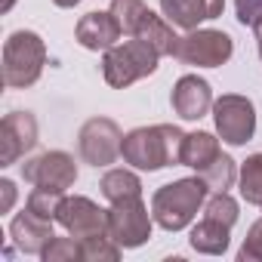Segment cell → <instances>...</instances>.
<instances>
[{"label": "cell", "instance_id": "6da1fadb", "mask_svg": "<svg viewBox=\"0 0 262 262\" xmlns=\"http://www.w3.org/2000/svg\"><path fill=\"white\" fill-rule=\"evenodd\" d=\"M182 142L185 133L173 123H155V126H139L129 129L120 145V158L136 167V170H164L182 164Z\"/></svg>", "mask_w": 262, "mask_h": 262}, {"label": "cell", "instance_id": "7a4b0ae2", "mask_svg": "<svg viewBox=\"0 0 262 262\" xmlns=\"http://www.w3.org/2000/svg\"><path fill=\"white\" fill-rule=\"evenodd\" d=\"M210 198V185L201 176H188V179H176L170 185H161L151 198V216L161 228L167 231H182L194 222L198 210L207 204Z\"/></svg>", "mask_w": 262, "mask_h": 262}, {"label": "cell", "instance_id": "3957f363", "mask_svg": "<svg viewBox=\"0 0 262 262\" xmlns=\"http://www.w3.org/2000/svg\"><path fill=\"white\" fill-rule=\"evenodd\" d=\"M158 59H161V53L155 47H148L139 37H129V40L114 43L111 50H105V56H102V77H105L108 86L123 90L129 83L155 74L158 71Z\"/></svg>", "mask_w": 262, "mask_h": 262}, {"label": "cell", "instance_id": "277c9868", "mask_svg": "<svg viewBox=\"0 0 262 262\" xmlns=\"http://www.w3.org/2000/svg\"><path fill=\"white\" fill-rule=\"evenodd\" d=\"M47 65V43L34 31H13L4 43V83L25 90L37 83Z\"/></svg>", "mask_w": 262, "mask_h": 262}, {"label": "cell", "instance_id": "5b68a950", "mask_svg": "<svg viewBox=\"0 0 262 262\" xmlns=\"http://www.w3.org/2000/svg\"><path fill=\"white\" fill-rule=\"evenodd\" d=\"M234 40L225 31L216 28H191L185 37H179L173 59L182 65H198V68H219L231 59Z\"/></svg>", "mask_w": 262, "mask_h": 262}, {"label": "cell", "instance_id": "8992f818", "mask_svg": "<svg viewBox=\"0 0 262 262\" xmlns=\"http://www.w3.org/2000/svg\"><path fill=\"white\" fill-rule=\"evenodd\" d=\"M151 222L155 216L148 213L142 198L117 201L108 210V237L123 250H136L151 237Z\"/></svg>", "mask_w": 262, "mask_h": 262}, {"label": "cell", "instance_id": "52a82bcc", "mask_svg": "<svg viewBox=\"0 0 262 262\" xmlns=\"http://www.w3.org/2000/svg\"><path fill=\"white\" fill-rule=\"evenodd\" d=\"M213 120L216 133L228 145H247L256 133V105L247 96L225 93L213 102Z\"/></svg>", "mask_w": 262, "mask_h": 262}, {"label": "cell", "instance_id": "ba28073f", "mask_svg": "<svg viewBox=\"0 0 262 262\" xmlns=\"http://www.w3.org/2000/svg\"><path fill=\"white\" fill-rule=\"evenodd\" d=\"M120 145H123V133L111 117H90L80 133H77V148L80 158L90 167H108L120 158Z\"/></svg>", "mask_w": 262, "mask_h": 262}, {"label": "cell", "instance_id": "9c48e42d", "mask_svg": "<svg viewBox=\"0 0 262 262\" xmlns=\"http://www.w3.org/2000/svg\"><path fill=\"white\" fill-rule=\"evenodd\" d=\"M22 179L31 182L34 188H50L65 194L77 182V164L68 151H43L22 167Z\"/></svg>", "mask_w": 262, "mask_h": 262}, {"label": "cell", "instance_id": "30bf717a", "mask_svg": "<svg viewBox=\"0 0 262 262\" xmlns=\"http://www.w3.org/2000/svg\"><path fill=\"white\" fill-rule=\"evenodd\" d=\"M56 222L77 241H86V237H96V234H108V210H102L99 204H93L83 194L62 198V204L56 210Z\"/></svg>", "mask_w": 262, "mask_h": 262}, {"label": "cell", "instance_id": "8fae6325", "mask_svg": "<svg viewBox=\"0 0 262 262\" xmlns=\"http://www.w3.org/2000/svg\"><path fill=\"white\" fill-rule=\"evenodd\" d=\"M37 145V120L31 111H10L0 123V164L10 167Z\"/></svg>", "mask_w": 262, "mask_h": 262}, {"label": "cell", "instance_id": "7c38bea8", "mask_svg": "<svg viewBox=\"0 0 262 262\" xmlns=\"http://www.w3.org/2000/svg\"><path fill=\"white\" fill-rule=\"evenodd\" d=\"M120 22L114 19L111 10H93L86 16H80V22L74 25V37L83 50H93V53H105L111 50L114 43H120Z\"/></svg>", "mask_w": 262, "mask_h": 262}, {"label": "cell", "instance_id": "4fadbf2b", "mask_svg": "<svg viewBox=\"0 0 262 262\" xmlns=\"http://www.w3.org/2000/svg\"><path fill=\"white\" fill-rule=\"evenodd\" d=\"M213 90H210V83L204 80V77H198V74H185V77H179L176 80V86H173V93H170V105H173V111L182 117V120H201L210 108H213Z\"/></svg>", "mask_w": 262, "mask_h": 262}, {"label": "cell", "instance_id": "5bb4252c", "mask_svg": "<svg viewBox=\"0 0 262 262\" xmlns=\"http://www.w3.org/2000/svg\"><path fill=\"white\" fill-rule=\"evenodd\" d=\"M10 237H13V244H16L22 253L40 256L43 247L56 237V234H53V219H43V216H37V213H31V210L25 207V210L10 222Z\"/></svg>", "mask_w": 262, "mask_h": 262}, {"label": "cell", "instance_id": "9a60e30c", "mask_svg": "<svg viewBox=\"0 0 262 262\" xmlns=\"http://www.w3.org/2000/svg\"><path fill=\"white\" fill-rule=\"evenodd\" d=\"M225 10V0H161V13L176 25V28H198L201 22L219 19Z\"/></svg>", "mask_w": 262, "mask_h": 262}, {"label": "cell", "instance_id": "2e32d148", "mask_svg": "<svg viewBox=\"0 0 262 262\" xmlns=\"http://www.w3.org/2000/svg\"><path fill=\"white\" fill-rule=\"evenodd\" d=\"M133 37L145 40V43L155 47L161 56H173V53H176V43H179V37H176V31H173V22H170L167 16L151 13V10L142 16V22H139V28H136Z\"/></svg>", "mask_w": 262, "mask_h": 262}, {"label": "cell", "instance_id": "e0dca14e", "mask_svg": "<svg viewBox=\"0 0 262 262\" xmlns=\"http://www.w3.org/2000/svg\"><path fill=\"white\" fill-rule=\"evenodd\" d=\"M219 155H222V148H219V139L213 133H207V129L185 133V142H182V167H191L194 173H201Z\"/></svg>", "mask_w": 262, "mask_h": 262}, {"label": "cell", "instance_id": "ac0fdd59", "mask_svg": "<svg viewBox=\"0 0 262 262\" xmlns=\"http://www.w3.org/2000/svg\"><path fill=\"white\" fill-rule=\"evenodd\" d=\"M228 225H222V222H216V219H201L194 228H191V234H188V244H191V250H198V253H204V256H222L225 250H228Z\"/></svg>", "mask_w": 262, "mask_h": 262}, {"label": "cell", "instance_id": "d6986e66", "mask_svg": "<svg viewBox=\"0 0 262 262\" xmlns=\"http://www.w3.org/2000/svg\"><path fill=\"white\" fill-rule=\"evenodd\" d=\"M99 191L108 204H117V201H129V198H142V182L129 170H108L99 182Z\"/></svg>", "mask_w": 262, "mask_h": 262}, {"label": "cell", "instance_id": "ffe728a7", "mask_svg": "<svg viewBox=\"0 0 262 262\" xmlns=\"http://www.w3.org/2000/svg\"><path fill=\"white\" fill-rule=\"evenodd\" d=\"M237 185H241V198L253 207H262V151L250 155L237 173Z\"/></svg>", "mask_w": 262, "mask_h": 262}, {"label": "cell", "instance_id": "44dd1931", "mask_svg": "<svg viewBox=\"0 0 262 262\" xmlns=\"http://www.w3.org/2000/svg\"><path fill=\"white\" fill-rule=\"evenodd\" d=\"M198 176L210 185V191H228V188L234 185V179H237V167H234V161H231L228 155H219V158L210 161Z\"/></svg>", "mask_w": 262, "mask_h": 262}, {"label": "cell", "instance_id": "7402d4cb", "mask_svg": "<svg viewBox=\"0 0 262 262\" xmlns=\"http://www.w3.org/2000/svg\"><path fill=\"white\" fill-rule=\"evenodd\" d=\"M204 213H207V219H216V222L231 228L237 222V201L228 191H210V198L204 204Z\"/></svg>", "mask_w": 262, "mask_h": 262}, {"label": "cell", "instance_id": "603a6c76", "mask_svg": "<svg viewBox=\"0 0 262 262\" xmlns=\"http://www.w3.org/2000/svg\"><path fill=\"white\" fill-rule=\"evenodd\" d=\"M111 13H114V19L120 22L123 34L133 37L136 28H139V22H142V16L148 13V7L142 4V0H111Z\"/></svg>", "mask_w": 262, "mask_h": 262}, {"label": "cell", "instance_id": "cb8c5ba5", "mask_svg": "<svg viewBox=\"0 0 262 262\" xmlns=\"http://www.w3.org/2000/svg\"><path fill=\"white\" fill-rule=\"evenodd\" d=\"M80 247H83V262H117L120 259V250H123L108 234L86 237V241H80Z\"/></svg>", "mask_w": 262, "mask_h": 262}, {"label": "cell", "instance_id": "d4e9b609", "mask_svg": "<svg viewBox=\"0 0 262 262\" xmlns=\"http://www.w3.org/2000/svg\"><path fill=\"white\" fill-rule=\"evenodd\" d=\"M40 259L43 262H77V259H83V247L77 237H53L43 247Z\"/></svg>", "mask_w": 262, "mask_h": 262}, {"label": "cell", "instance_id": "484cf974", "mask_svg": "<svg viewBox=\"0 0 262 262\" xmlns=\"http://www.w3.org/2000/svg\"><path fill=\"white\" fill-rule=\"evenodd\" d=\"M59 204H62V194H59V191L34 188V191L28 194V204H25V207H28L31 213H37V216H43V219H56Z\"/></svg>", "mask_w": 262, "mask_h": 262}, {"label": "cell", "instance_id": "4316f807", "mask_svg": "<svg viewBox=\"0 0 262 262\" xmlns=\"http://www.w3.org/2000/svg\"><path fill=\"white\" fill-rule=\"evenodd\" d=\"M237 259L241 262H262V219H256L237 250Z\"/></svg>", "mask_w": 262, "mask_h": 262}, {"label": "cell", "instance_id": "83f0119b", "mask_svg": "<svg viewBox=\"0 0 262 262\" xmlns=\"http://www.w3.org/2000/svg\"><path fill=\"white\" fill-rule=\"evenodd\" d=\"M234 13L244 28H256L262 22V0H234Z\"/></svg>", "mask_w": 262, "mask_h": 262}, {"label": "cell", "instance_id": "f1b7e54d", "mask_svg": "<svg viewBox=\"0 0 262 262\" xmlns=\"http://www.w3.org/2000/svg\"><path fill=\"white\" fill-rule=\"evenodd\" d=\"M16 204V182L13 179H0V213H10Z\"/></svg>", "mask_w": 262, "mask_h": 262}, {"label": "cell", "instance_id": "f546056e", "mask_svg": "<svg viewBox=\"0 0 262 262\" xmlns=\"http://www.w3.org/2000/svg\"><path fill=\"white\" fill-rule=\"evenodd\" d=\"M53 4H56V7H62V10H74L80 0H53Z\"/></svg>", "mask_w": 262, "mask_h": 262}, {"label": "cell", "instance_id": "4dcf8cb0", "mask_svg": "<svg viewBox=\"0 0 262 262\" xmlns=\"http://www.w3.org/2000/svg\"><path fill=\"white\" fill-rule=\"evenodd\" d=\"M253 31H256V47H259V59H262V22H259Z\"/></svg>", "mask_w": 262, "mask_h": 262}, {"label": "cell", "instance_id": "1f68e13d", "mask_svg": "<svg viewBox=\"0 0 262 262\" xmlns=\"http://www.w3.org/2000/svg\"><path fill=\"white\" fill-rule=\"evenodd\" d=\"M13 4H16V0H4V4H0V13H10V10H13Z\"/></svg>", "mask_w": 262, "mask_h": 262}]
</instances>
